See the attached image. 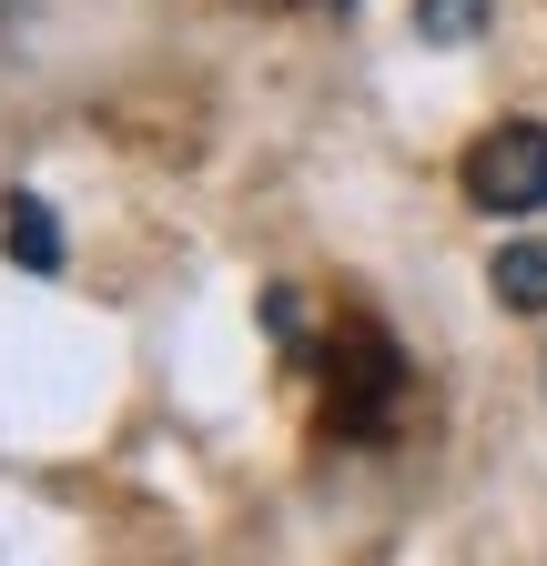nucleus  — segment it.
Wrapping results in <instances>:
<instances>
[{
    "instance_id": "1",
    "label": "nucleus",
    "mask_w": 547,
    "mask_h": 566,
    "mask_svg": "<svg viewBox=\"0 0 547 566\" xmlns=\"http://www.w3.org/2000/svg\"><path fill=\"white\" fill-rule=\"evenodd\" d=\"M466 202L476 212H547V122H497L466 153Z\"/></svg>"
},
{
    "instance_id": "2",
    "label": "nucleus",
    "mask_w": 547,
    "mask_h": 566,
    "mask_svg": "<svg viewBox=\"0 0 547 566\" xmlns=\"http://www.w3.org/2000/svg\"><path fill=\"white\" fill-rule=\"evenodd\" d=\"M487 294H497L507 314H547V233H527V243H507V253H497Z\"/></svg>"
},
{
    "instance_id": "3",
    "label": "nucleus",
    "mask_w": 547,
    "mask_h": 566,
    "mask_svg": "<svg viewBox=\"0 0 547 566\" xmlns=\"http://www.w3.org/2000/svg\"><path fill=\"white\" fill-rule=\"evenodd\" d=\"M0 253H11V263H31V273H61V223H51V202H11V212H0Z\"/></svg>"
},
{
    "instance_id": "4",
    "label": "nucleus",
    "mask_w": 547,
    "mask_h": 566,
    "mask_svg": "<svg viewBox=\"0 0 547 566\" xmlns=\"http://www.w3.org/2000/svg\"><path fill=\"white\" fill-rule=\"evenodd\" d=\"M487 21H497V0H416V31H426L436 51H466V41H487Z\"/></svg>"
}]
</instances>
